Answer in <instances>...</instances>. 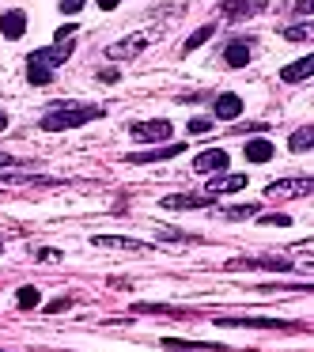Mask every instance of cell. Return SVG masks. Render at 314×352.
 <instances>
[{"mask_svg":"<svg viewBox=\"0 0 314 352\" xmlns=\"http://www.w3.org/2000/svg\"><path fill=\"white\" fill-rule=\"evenodd\" d=\"M99 118H106L102 107H57V110H49L38 125L46 133H61V129H80V125H87V122H99Z\"/></svg>","mask_w":314,"mask_h":352,"instance_id":"obj_1","label":"cell"},{"mask_svg":"<svg viewBox=\"0 0 314 352\" xmlns=\"http://www.w3.org/2000/svg\"><path fill=\"white\" fill-rule=\"evenodd\" d=\"M159 38V31H140V34H129V38L114 42V46H106V57L110 61H133V57H140L152 42Z\"/></svg>","mask_w":314,"mask_h":352,"instance_id":"obj_2","label":"cell"},{"mask_svg":"<svg viewBox=\"0 0 314 352\" xmlns=\"http://www.w3.org/2000/svg\"><path fill=\"white\" fill-rule=\"evenodd\" d=\"M72 46H76V38H65V42H54V46H46V50H34V54L27 57V65H38V69L54 72L72 57Z\"/></svg>","mask_w":314,"mask_h":352,"instance_id":"obj_3","label":"cell"},{"mask_svg":"<svg viewBox=\"0 0 314 352\" xmlns=\"http://www.w3.org/2000/svg\"><path fill=\"white\" fill-rule=\"evenodd\" d=\"M311 190H314V182L311 178H280V182H269V190H265V197H311Z\"/></svg>","mask_w":314,"mask_h":352,"instance_id":"obj_4","label":"cell"},{"mask_svg":"<svg viewBox=\"0 0 314 352\" xmlns=\"http://www.w3.org/2000/svg\"><path fill=\"white\" fill-rule=\"evenodd\" d=\"M129 133H133V140H155V144H163V140H170V122H163V118H155V122H137Z\"/></svg>","mask_w":314,"mask_h":352,"instance_id":"obj_5","label":"cell"},{"mask_svg":"<svg viewBox=\"0 0 314 352\" xmlns=\"http://www.w3.org/2000/svg\"><path fill=\"white\" fill-rule=\"evenodd\" d=\"M216 326H246V329H299V322H284V318H216Z\"/></svg>","mask_w":314,"mask_h":352,"instance_id":"obj_6","label":"cell"},{"mask_svg":"<svg viewBox=\"0 0 314 352\" xmlns=\"http://www.w3.org/2000/svg\"><path fill=\"white\" fill-rule=\"evenodd\" d=\"M227 269H269V273H291L288 258H238Z\"/></svg>","mask_w":314,"mask_h":352,"instance_id":"obj_7","label":"cell"},{"mask_svg":"<svg viewBox=\"0 0 314 352\" xmlns=\"http://www.w3.org/2000/svg\"><path fill=\"white\" fill-rule=\"evenodd\" d=\"M238 190H246V175H220L205 186L208 197H223V193H238Z\"/></svg>","mask_w":314,"mask_h":352,"instance_id":"obj_8","label":"cell"},{"mask_svg":"<svg viewBox=\"0 0 314 352\" xmlns=\"http://www.w3.org/2000/svg\"><path fill=\"white\" fill-rule=\"evenodd\" d=\"M193 170H197V175H212V170H227V152H220V148H208V152H201L197 160H193Z\"/></svg>","mask_w":314,"mask_h":352,"instance_id":"obj_9","label":"cell"},{"mask_svg":"<svg viewBox=\"0 0 314 352\" xmlns=\"http://www.w3.org/2000/svg\"><path fill=\"white\" fill-rule=\"evenodd\" d=\"M23 31H27V12H19V8H12V12H4L0 16V34L4 38H23Z\"/></svg>","mask_w":314,"mask_h":352,"instance_id":"obj_10","label":"cell"},{"mask_svg":"<svg viewBox=\"0 0 314 352\" xmlns=\"http://www.w3.org/2000/svg\"><path fill=\"white\" fill-rule=\"evenodd\" d=\"M216 197H208V193H178V197H163V208H167V212H175V208H208L212 205Z\"/></svg>","mask_w":314,"mask_h":352,"instance_id":"obj_11","label":"cell"},{"mask_svg":"<svg viewBox=\"0 0 314 352\" xmlns=\"http://www.w3.org/2000/svg\"><path fill=\"white\" fill-rule=\"evenodd\" d=\"M178 152H186V144H159L152 152H133L129 163H159V160H175Z\"/></svg>","mask_w":314,"mask_h":352,"instance_id":"obj_12","label":"cell"},{"mask_svg":"<svg viewBox=\"0 0 314 352\" xmlns=\"http://www.w3.org/2000/svg\"><path fill=\"white\" fill-rule=\"evenodd\" d=\"M238 114H243V99L231 95V91H223L220 99H216V118H220V122H235Z\"/></svg>","mask_w":314,"mask_h":352,"instance_id":"obj_13","label":"cell"},{"mask_svg":"<svg viewBox=\"0 0 314 352\" xmlns=\"http://www.w3.org/2000/svg\"><path fill=\"white\" fill-rule=\"evenodd\" d=\"M311 72H314V57H299L295 65H288L280 72V80L284 84H303V80H311Z\"/></svg>","mask_w":314,"mask_h":352,"instance_id":"obj_14","label":"cell"},{"mask_svg":"<svg viewBox=\"0 0 314 352\" xmlns=\"http://www.w3.org/2000/svg\"><path fill=\"white\" fill-rule=\"evenodd\" d=\"M261 4L258 0H220V12L227 19H243V16H254V12H258Z\"/></svg>","mask_w":314,"mask_h":352,"instance_id":"obj_15","label":"cell"},{"mask_svg":"<svg viewBox=\"0 0 314 352\" xmlns=\"http://www.w3.org/2000/svg\"><path fill=\"white\" fill-rule=\"evenodd\" d=\"M223 61H227L231 69H243V65L250 61V42H231V46H223Z\"/></svg>","mask_w":314,"mask_h":352,"instance_id":"obj_16","label":"cell"},{"mask_svg":"<svg viewBox=\"0 0 314 352\" xmlns=\"http://www.w3.org/2000/svg\"><path fill=\"white\" fill-rule=\"evenodd\" d=\"M95 246H117V250H148V243H137V239H122V235H95Z\"/></svg>","mask_w":314,"mask_h":352,"instance_id":"obj_17","label":"cell"},{"mask_svg":"<svg viewBox=\"0 0 314 352\" xmlns=\"http://www.w3.org/2000/svg\"><path fill=\"white\" fill-rule=\"evenodd\" d=\"M273 152H276V148L269 144V140H250V144H246V160H250V163H269V160H273Z\"/></svg>","mask_w":314,"mask_h":352,"instance_id":"obj_18","label":"cell"},{"mask_svg":"<svg viewBox=\"0 0 314 352\" xmlns=\"http://www.w3.org/2000/svg\"><path fill=\"white\" fill-rule=\"evenodd\" d=\"M288 144H291V152H306V148L314 144V125H303L299 133H291Z\"/></svg>","mask_w":314,"mask_h":352,"instance_id":"obj_19","label":"cell"},{"mask_svg":"<svg viewBox=\"0 0 314 352\" xmlns=\"http://www.w3.org/2000/svg\"><path fill=\"white\" fill-rule=\"evenodd\" d=\"M16 303L23 307V311H34V307L42 303V296H38V288H31V284H23V288L16 292Z\"/></svg>","mask_w":314,"mask_h":352,"instance_id":"obj_20","label":"cell"},{"mask_svg":"<svg viewBox=\"0 0 314 352\" xmlns=\"http://www.w3.org/2000/svg\"><path fill=\"white\" fill-rule=\"evenodd\" d=\"M212 34H216V27H201V31H193L190 38H186V46H182V50H186V54H193V50L205 46V42L212 38Z\"/></svg>","mask_w":314,"mask_h":352,"instance_id":"obj_21","label":"cell"},{"mask_svg":"<svg viewBox=\"0 0 314 352\" xmlns=\"http://www.w3.org/2000/svg\"><path fill=\"white\" fill-rule=\"evenodd\" d=\"M284 38H288V42H311L314 31H311V23H295V27H288V31H284Z\"/></svg>","mask_w":314,"mask_h":352,"instance_id":"obj_22","label":"cell"},{"mask_svg":"<svg viewBox=\"0 0 314 352\" xmlns=\"http://www.w3.org/2000/svg\"><path fill=\"white\" fill-rule=\"evenodd\" d=\"M27 80H31L34 87H46L49 80H54V72H49V69H38V65H27Z\"/></svg>","mask_w":314,"mask_h":352,"instance_id":"obj_23","label":"cell"},{"mask_svg":"<svg viewBox=\"0 0 314 352\" xmlns=\"http://www.w3.org/2000/svg\"><path fill=\"white\" fill-rule=\"evenodd\" d=\"M261 208L258 205H235V208H223V216L227 220H250V216H258Z\"/></svg>","mask_w":314,"mask_h":352,"instance_id":"obj_24","label":"cell"},{"mask_svg":"<svg viewBox=\"0 0 314 352\" xmlns=\"http://www.w3.org/2000/svg\"><path fill=\"white\" fill-rule=\"evenodd\" d=\"M261 223H265V228H288L291 216H284V212H276V216H261Z\"/></svg>","mask_w":314,"mask_h":352,"instance_id":"obj_25","label":"cell"},{"mask_svg":"<svg viewBox=\"0 0 314 352\" xmlns=\"http://www.w3.org/2000/svg\"><path fill=\"white\" fill-rule=\"evenodd\" d=\"M69 307H72V299H69V296H61V299H54V303H46V311H49V314H57V311H69Z\"/></svg>","mask_w":314,"mask_h":352,"instance_id":"obj_26","label":"cell"},{"mask_svg":"<svg viewBox=\"0 0 314 352\" xmlns=\"http://www.w3.org/2000/svg\"><path fill=\"white\" fill-rule=\"evenodd\" d=\"M80 8H84V0H61V12H65V16H76Z\"/></svg>","mask_w":314,"mask_h":352,"instance_id":"obj_27","label":"cell"},{"mask_svg":"<svg viewBox=\"0 0 314 352\" xmlns=\"http://www.w3.org/2000/svg\"><path fill=\"white\" fill-rule=\"evenodd\" d=\"M208 129H212L208 118H193V122H190V133H208Z\"/></svg>","mask_w":314,"mask_h":352,"instance_id":"obj_28","label":"cell"},{"mask_svg":"<svg viewBox=\"0 0 314 352\" xmlns=\"http://www.w3.org/2000/svg\"><path fill=\"white\" fill-rule=\"evenodd\" d=\"M34 258H38V261H57V258H61V254H57V250H38V254H34Z\"/></svg>","mask_w":314,"mask_h":352,"instance_id":"obj_29","label":"cell"},{"mask_svg":"<svg viewBox=\"0 0 314 352\" xmlns=\"http://www.w3.org/2000/svg\"><path fill=\"white\" fill-rule=\"evenodd\" d=\"M295 12H299V16H311L314 4H311V0H299V8H295Z\"/></svg>","mask_w":314,"mask_h":352,"instance_id":"obj_30","label":"cell"},{"mask_svg":"<svg viewBox=\"0 0 314 352\" xmlns=\"http://www.w3.org/2000/svg\"><path fill=\"white\" fill-rule=\"evenodd\" d=\"M117 4H122V0H99V8H102V12H114Z\"/></svg>","mask_w":314,"mask_h":352,"instance_id":"obj_31","label":"cell"},{"mask_svg":"<svg viewBox=\"0 0 314 352\" xmlns=\"http://www.w3.org/2000/svg\"><path fill=\"white\" fill-rule=\"evenodd\" d=\"M4 167H16V160H12L8 152H0V170H4Z\"/></svg>","mask_w":314,"mask_h":352,"instance_id":"obj_32","label":"cell"},{"mask_svg":"<svg viewBox=\"0 0 314 352\" xmlns=\"http://www.w3.org/2000/svg\"><path fill=\"white\" fill-rule=\"evenodd\" d=\"M8 129V114H4V110H0V133Z\"/></svg>","mask_w":314,"mask_h":352,"instance_id":"obj_33","label":"cell"},{"mask_svg":"<svg viewBox=\"0 0 314 352\" xmlns=\"http://www.w3.org/2000/svg\"><path fill=\"white\" fill-rule=\"evenodd\" d=\"M0 352H8V349H0Z\"/></svg>","mask_w":314,"mask_h":352,"instance_id":"obj_34","label":"cell"}]
</instances>
